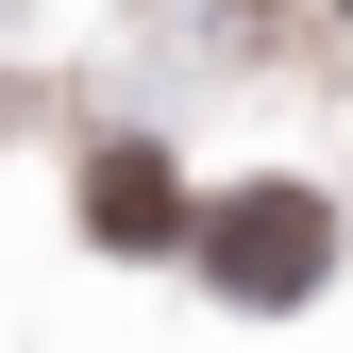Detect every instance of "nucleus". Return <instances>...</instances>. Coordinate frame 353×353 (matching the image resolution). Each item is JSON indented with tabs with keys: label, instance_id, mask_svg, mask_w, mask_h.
Wrapping results in <instances>:
<instances>
[{
	"label": "nucleus",
	"instance_id": "obj_2",
	"mask_svg": "<svg viewBox=\"0 0 353 353\" xmlns=\"http://www.w3.org/2000/svg\"><path fill=\"white\" fill-rule=\"evenodd\" d=\"M84 236H101V252H168V236H185V185H168L152 135H118L101 168H84Z\"/></svg>",
	"mask_w": 353,
	"mask_h": 353
},
{
	"label": "nucleus",
	"instance_id": "obj_1",
	"mask_svg": "<svg viewBox=\"0 0 353 353\" xmlns=\"http://www.w3.org/2000/svg\"><path fill=\"white\" fill-rule=\"evenodd\" d=\"M202 270H219V303H303L336 270V202L320 185H236L202 219Z\"/></svg>",
	"mask_w": 353,
	"mask_h": 353
}]
</instances>
